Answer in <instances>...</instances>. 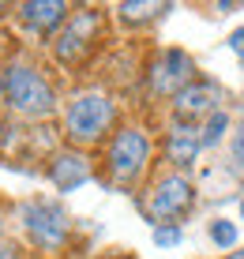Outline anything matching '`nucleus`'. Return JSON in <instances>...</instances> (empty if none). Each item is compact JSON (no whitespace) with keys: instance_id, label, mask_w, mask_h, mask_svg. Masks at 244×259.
<instances>
[{"instance_id":"nucleus-14","label":"nucleus","mask_w":244,"mask_h":259,"mask_svg":"<svg viewBox=\"0 0 244 259\" xmlns=\"http://www.w3.org/2000/svg\"><path fill=\"white\" fill-rule=\"evenodd\" d=\"M225 124H229V120H225V113H214V117L211 120H207V128H203V147H211V143H218L222 139V132H225Z\"/></svg>"},{"instance_id":"nucleus-5","label":"nucleus","mask_w":244,"mask_h":259,"mask_svg":"<svg viewBox=\"0 0 244 259\" xmlns=\"http://www.w3.org/2000/svg\"><path fill=\"white\" fill-rule=\"evenodd\" d=\"M23 222H26L30 237L38 240L42 248H60L68 240V218H64V210L53 207V203H26Z\"/></svg>"},{"instance_id":"nucleus-21","label":"nucleus","mask_w":244,"mask_h":259,"mask_svg":"<svg viewBox=\"0 0 244 259\" xmlns=\"http://www.w3.org/2000/svg\"><path fill=\"white\" fill-rule=\"evenodd\" d=\"M0 222H4V218H0Z\"/></svg>"},{"instance_id":"nucleus-8","label":"nucleus","mask_w":244,"mask_h":259,"mask_svg":"<svg viewBox=\"0 0 244 259\" xmlns=\"http://www.w3.org/2000/svg\"><path fill=\"white\" fill-rule=\"evenodd\" d=\"M177 117L180 120H199V117H214L218 113V91L203 83H192L177 94Z\"/></svg>"},{"instance_id":"nucleus-19","label":"nucleus","mask_w":244,"mask_h":259,"mask_svg":"<svg viewBox=\"0 0 244 259\" xmlns=\"http://www.w3.org/2000/svg\"><path fill=\"white\" fill-rule=\"evenodd\" d=\"M229 259H244V252H233V255H229Z\"/></svg>"},{"instance_id":"nucleus-11","label":"nucleus","mask_w":244,"mask_h":259,"mask_svg":"<svg viewBox=\"0 0 244 259\" xmlns=\"http://www.w3.org/2000/svg\"><path fill=\"white\" fill-rule=\"evenodd\" d=\"M87 177H90V173H87V162H83V158H75V154H60L57 162H53V181H57L60 192L79 188Z\"/></svg>"},{"instance_id":"nucleus-13","label":"nucleus","mask_w":244,"mask_h":259,"mask_svg":"<svg viewBox=\"0 0 244 259\" xmlns=\"http://www.w3.org/2000/svg\"><path fill=\"white\" fill-rule=\"evenodd\" d=\"M211 237H214V244L229 248L233 240H237V229H233V222H225V218H218V222H211Z\"/></svg>"},{"instance_id":"nucleus-12","label":"nucleus","mask_w":244,"mask_h":259,"mask_svg":"<svg viewBox=\"0 0 244 259\" xmlns=\"http://www.w3.org/2000/svg\"><path fill=\"white\" fill-rule=\"evenodd\" d=\"M120 12L128 23H139V19H150V15L166 12V4H120Z\"/></svg>"},{"instance_id":"nucleus-20","label":"nucleus","mask_w":244,"mask_h":259,"mask_svg":"<svg viewBox=\"0 0 244 259\" xmlns=\"http://www.w3.org/2000/svg\"><path fill=\"white\" fill-rule=\"evenodd\" d=\"M0 12H4V4H0Z\"/></svg>"},{"instance_id":"nucleus-18","label":"nucleus","mask_w":244,"mask_h":259,"mask_svg":"<svg viewBox=\"0 0 244 259\" xmlns=\"http://www.w3.org/2000/svg\"><path fill=\"white\" fill-rule=\"evenodd\" d=\"M0 259H15V248H0Z\"/></svg>"},{"instance_id":"nucleus-9","label":"nucleus","mask_w":244,"mask_h":259,"mask_svg":"<svg viewBox=\"0 0 244 259\" xmlns=\"http://www.w3.org/2000/svg\"><path fill=\"white\" fill-rule=\"evenodd\" d=\"M64 15H68L64 0H26V4H19V19L34 34H49L53 26L64 23Z\"/></svg>"},{"instance_id":"nucleus-3","label":"nucleus","mask_w":244,"mask_h":259,"mask_svg":"<svg viewBox=\"0 0 244 259\" xmlns=\"http://www.w3.org/2000/svg\"><path fill=\"white\" fill-rule=\"evenodd\" d=\"M147 158H150V143L139 128H124L109 147V169L120 184L135 181L143 173V165H147Z\"/></svg>"},{"instance_id":"nucleus-1","label":"nucleus","mask_w":244,"mask_h":259,"mask_svg":"<svg viewBox=\"0 0 244 259\" xmlns=\"http://www.w3.org/2000/svg\"><path fill=\"white\" fill-rule=\"evenodd\" d=\"M0 94H4V102L12 105L15 113H23V117H49L53 105H57L53 87L26 64H12V68L0 71Z\"/></svg>"},{"instance_id":"nucleus-16","label":"nucleus","mask_w":244,"mask_h":259,"mask_svg":"<svg viewBox=\"0 0 244 259\" xmlns=\"http://www.w3.org/2000/svg\"><path fill=\"white\" fill-rule=\"evenodd\" d=\"M154 240L169 248V244H177V240H180V229H177V226H158V229H154Z\"/></svg>"},{"instance_id":"nucleus-6","label":"nucleus","mask_w":244,"mask_h":259,"mask_svg":"<svg viewBox=\"0 0 244 259\" xmlns=\"http://www.w3.org/2000/svg\"><path fill=\"white\" fill-rule=\"evenodd\" d=\"M192 71H195V64L184 49H166L158 57L154 71H150V83H154L158 94H180L188 87V79H192Z\"/></svg>"},{"instance_id":"nucleus-22","label":"nucleus","mask_w":244,"mask_h":259,"mask_svg":"<svg viewBox=\"0 0 244 259\" xmlns=\"http://www.w3.org/2000/svg\"><path fill=\"white\" fill-rule=\"evenodd\" d=\"M240 210H244V207H240Z\"/></svg>"},{"instance_id":"nucleus-17","label":"nucleus","mask_w":244,"mask_h":259,"mask_svg":"<svg viewBox=\"0 0 244 259\" xmlns=\"http://www.w3.org/2000/svg\"><path fill=\"white\" fill-rule=\"evenodd\" d=\"M233 49L244 53V30H240V34H233Z\"/></svg>"},{"instance_id":"nucleus-7","label":"nucleus","mask_w":244,"mask_h":259,"mask_svg":"<svg viewBox=\"0 0 244 259\" xmlns=\"http://www.w3.org/2000/svg\"><path fill=\"white\" fill-rule=\"evenodd\" d=\"M94 30H98V12H79L75 19H71V26L60 34L57 57L60 60H79L83 49L90 46V38H94Z\"/></svg>"},{"instance_id":"nucleus-15","label":"nucleus","mask_w":244,"mask_h":259,"mask_svg":"<svg viewBox=\"0 0 244 259\" xmlns=\"http://www.w3.org/2000/svg\"><path fill=\"white\" fill-rule=\"evenodd\" d=\"M233 165L244 173V120L237 124V132H233Z\"/></svg>"},{"instance_id":"nucleus-4","label":"nucleus","mask_w":244,"mask_h":259,"mask_svg":"<svg viewBox=\"0 0 244 259\" xmlns=\"http://www.w3.org/2000/svg\"><path fill=\"white\" fill-rule=\"evenodd\" d=\"M188 207H192V184L184 177H166L147 195V214L154 222H177Z\"/></svg>"},{"instance_id":"nucleus-10","label":"nucleus","mask_w":244,"mask_h":259,"mask_svg":"<svg viewBox=\"0 0 244 259\" xmlns=\"http://www.w3.org/2000/svg\"><path fill=\"white\" fill-rule=\"evenodd\" d=\"M199 147H203V139H199V132L195 128H188V124H177L173 132H169V162L173 165H192L195 162V154H199Z\"/></svg>"},{"instance_id":"nucleus-2","label":"nucleus","mask_w":244,"mask_h":259,"mask_svg":"<svg viewBox=\"0 0 244 259\" xmlns=\"http://www.w3.org/2000/svg\"><path fill=\"white\" fill-rule=\"evenodd\" d=\"M64 124H68V136L79 139V143H94L102 139V132L113 124V102L105 94H79L75 102L68 105L64 113Z\"/></svg>"}]
</instances>
